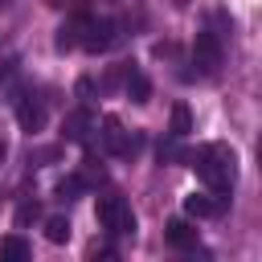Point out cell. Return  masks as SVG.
<instances>
[{
    "mask_svg": "<svg viewBox=\"0 0 262 262\" xmlns=\"http://www.w3.org/2000/svg\"><path fill=\"white\" fill-rule=\"evenodd\" d=\"M192 168H196V176H201L213 192H229V184H233V151H229V147H221V143L196 147V151H192Z\"/></svg>",
    "mask_w": 262,
    "mask_h": 262,
    "instance_id": "1",
    "label": "cell"
},
{
    "mask_svg": "<svg viewBox=\"0 0 262 262\" xmlns=\"http://www.w3.org/2000/svg\"><path fill=\"white\" fill-rule=\"evenodd\" d=\"M98 225L102 229H111V233H123V237H131L135 233V213H131V205L123 201V196H98Z\"/></svg>",
    "mask_w": 262,
    "mask_h": 262,
    "instance_id": "2",
    "label": "cell"
},
{
    "mask_svg": "<svg viewBox=\"0 0 262 262\" xmlns=\"http://www.w3.org/2000/svg\"><path fill=\"white\" fill-rule=\"evenodd\" d=\"M78 41H82V49H86V53H106V49L119 41V33H115V20H106V16H102V20H86Z\"/></svg>",
    "mask_w": 262,
    "mask_h": 262,
    "instance_id": "3",
    "label": "cell"
},
{
    "mask_svg": "<svg viewBox=\"0 0 262 262\" xmlns=\"http://www.w3.org/2000/svg\"><path fill=\"white\" fill-rule=\"evenodd\" d=\"M192 57H196V66H201V74H217L221 70V37L217 33H196V41H192Z\"/></svg>",
    "mask_w": 262,
    "mask_h": 262,
    "instance_id": "4",
    "label": "cell"
},
{
    "mask_svg": "<svg viewBox=\"0 0 262 262\" xmlns=\"http://www.w3.org/2000/svg\"><path fill=\"white\" fill-rule=\"evenodd\" d=\"M102 143H106L111 156H135V151H139V135H127L115 115L102 119Z\"/></svg>",
    "mask_w": 262,
    "mask_h": 262,
    "instance_id": "5",
    "label": "cell"
},
{
    "mask_svg": "<svg viewBox=\"0 0 262 262\" xmlns=\"http://www.w3.org/2000/svg\"><path fill=\"white\" fill-rule=\"evenodd\" d=\"M225 205H229V192H213V196L192 192V196H184V213L188 217H217V213H225Z\"/></svg>",
    "mask_w": 262,
    "mask_h": 262,
    "instance_id": "6",
    "label": "cell"
},
{
    "mask_svg": "<svg viewBox=\"0 0 262 262\" xmlns=\"http://www.w3.org/2000/svg\"><path fill=\"white\" fill-rule=\"evenodd\" d=\"M16 123H20V131H41L45 127V106L41 102H33V98H16Z\"/></svg>",
    "mask_w": 262,
    "mask_h": 262,
    "instance_id": "7",
    "label": "cell"
},
{
    "mask_svg": "<svg viewBox=\"0 0 262 262\" xmlns=\"http://www.w3.org/2000/svg\"><path fill=\"white\" fill-rule=\"evenodd\" d=\"M164 237H168V246H176V250H192V246H196V229H192V221H184V217H172V221L164 225Z\"/></svg>",
    "mask_w": 262,
    "mask_h": 262,
    "instance_id": "8",
    "label": "cell"
},
{
    "mask_svg": "<svg viewBox=\"0 0 262 262\" xmlns=\"http://www.w3.org/2000/svg\"><path fill=\"white\" fill-rule=\"evenodd\" d=\"M86 127H90V111H86V106H78V111H70V115H66L61 135H66L70 143H82V139H86Z\"/></svg>",
    "mask_w": 262,
    "mask_h": 262,
    "instance_id": "9",
    "label": "cell"
},
{
    "mask_svg": "<svg viewBox=\"0 0 262 262\" xmlns=\"http://www.w3.org/2000/svg\"><path fill=\"white\" fill-rule=\"evenodd\" d=\"M25 258H29V242L20 233L0 237V262H25Z\"/></svg>",
    "mask_w": 262,
    "mask_h": 262,
    "instance_id": "10",
    "label": "cell"
},
{
    "mask_svg": "<svg viewBox=\"0 0 262 262\" xmlns=\"http://www.w3.org/2000/svg\"><path fill=\"white\" fill-rule=\"evenodd\" d=\"M127 98H131V102H147V98H151V82H147V74L127 70Z\"/></svg>",
    "mask_w": 262,
    "mask_h": 262,
    "instance_id": "11",
    "label": "cell"
},
{
    "mask_svg": "<svg viewBox=\"0 0 262 262\" xmlns=\"http://www.w3.org/2000/svg\"><path fill=\"white\" fill-rule=\"evenodd\" d=\"M82 25H86V16H74L70 25H61V29H57V41H53V45H57L61 53H66V49H74V45H78V33H82Z\"/></svg>",
    "mask_w": 262,
    "mask_h": 262,
    "instance_id": "12",
    "label": "cell"
},
{
    "mask_svg": "<svg viewBox=\"0 0 262 262\" xmlns=\"http://www.w3.org/2000/svg\"><path fill=\"white\" fill-rule=\"evenodd\" d=\"M188 131H192V111H188L184 102H176V106H172V135L184 139Z\"/></svg>",
    "mask_w": 262,
    "mask_h": 262,
    "instance_id": "13",
    "label": "cell"
},
{
    "mask_svg": "<svg viewBox=\"0 0 262 262\" xmlns=\"http://www.w3.org/2000/svg\"><path fill=\"white\" fill-rule=\"evenodd\" d=\"M45 237H49L53 246L70 242V221H66V217H49V221H45Z\"/></svg>",
    "mask_w": 262,
    "mask_h": 262,
    "instance_id": "14",
    "label": "cell"
},
{
    "mask_svg": "<svg viewBox=\"0 0 262 262\" xmlns=\"http://www.w3.org/2000/svg\"><path fill=\"white\" fill-rule=\"evenodd\" d=\"M82 188H86L82 176H61V180H57V196H61V201H74Z\"/></svg>",
    "mask_w": 262,
    "mask_h": 262,
    "instance_id": "15",
    "label": "cell"
},
{
    "mask_svg": "<svg viewBox=\"0 0 262 262\" xmlns=\"http://www.w3.org/2000/svg\"><path fill=\"white\" fill-rule=\"evenodd\" d=\"M37 213H41V209H37V201H20V209H16V225L25 229L29 221H37Z\"/></svg>",
    "mask_w": 262,
    "mask_h": 262,
    "instance_id": "16",
    "label": "cell"
},
{
    "mask_svg": "<svg viewBox=\"0 0 262 262\" xmlns=\"http://www.w3.org/2000/svg\"><path fill=\"white\" fill-rule=\"evenodd\" d=\"M4 156H8V147H4V139H0V164H4Z\"/></svg>",
    "mask_w": 262,
    "mask_h": 262,
    "instance_id": "17",
    "label": "cell"
},
{
    "mask_svg": "<svg viewBox=\"0 0 262 262\" xmlns=\"http://www.w3.org/2000/svg\"><path fill=\"white\" fill-rule=\"evenodd\" d=\"M49 4H53V8H61V4H66V0H49Z\"/></svg>",
    "mask_w": 262,
    "mask_h": 262,
    "instance_id": "18",
    "label": "cell"
},
{
    "mask_svg": "<svg viewBox=\"0 0 262 262\" xmlns=\"http://www.w3.org/2000/svg\"><path fill=\"white\" fill-rule=\"evenodd\" d=\"M176 8H188V0H176Z\"/></svg>",
    "mask_w": 262,
    "mask_h": 262,
    "instance_id": "19",
    "label": "cell"
}]
</instances>
